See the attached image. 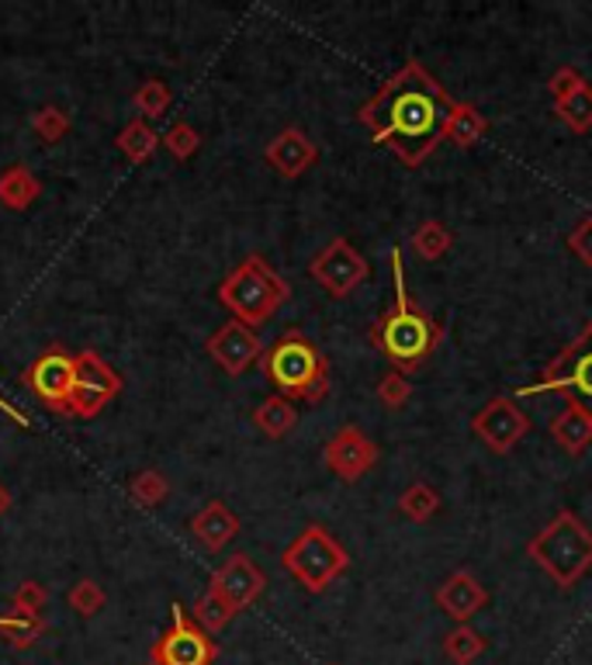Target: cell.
<instances>
[{"label":"cell","instance_id":"cell-1","mask_svg":"<svg viewBox=\"0 0 592 665\" xmlns=\"http://www.w3.org/2000/svg\"><path fill=\"white\" fill-rule=\"evenodd\" d=\"M451 108L454 97L444 91V84L420 60H409L371 101L360 105L357 118L371 133V142L399 157L402 167L416 170L444 142L441 133Z\"/></svg>","mask_w":592,"mask_h":665},{"label":"cell","instance_id":"cell-38","mask_svg":"<svg viewBox=\"0 0 592 665\" xmlns=\"http://www.w3.org/2000/svg\"><path fill=\"white\" fill-rule=\"evenodd\" d=\"M569 250L585 267H592V215L579 219V225L569 233Z\"/></svg>","mask_w":592,"mask_h":665},{"label":"cell","instance_id":"cell-10","mask_svg":"<svg viewBox=\"0 0 592 665\" xmlns=\"http://www.w3.org/2000/svg\"><path fill=\"white\" fill-rule=\"evenodd\" d=\"M368 274H371V267H368V261H364V253H360L350 240H343V236H337V240H329L316 257H313V264H308V277L316 281V285L326 292V295H332V298H347V295H353L360 285L368 281Z\"/></svg>","mask_w":592,"mask_h":665},{"label":"cell","instance_id":"cell-25","mask_svg":"<svg viewBox=\"0 0 592 665\" xmlns=\"http://www.w3.org/2000/svg\"><path fill=\"white\" fill-rule=\"evenodd\" d=\"M451 243H454V236H451V229L441 222V219H426L413 236H409V246L416 250V257L420 261H426V264H433V261H441L444 253L451 250Z\"/></svg>","mask_w":592,"mask_h":665},{"label":"cell","instance_id":"cell-14","mask_svg":"<svg viewBox=\"0 0 592 665\" xmlns=\"http://www.w3.org/2000/svg\"><path fill=\"white\" fill-rule=\"evenodd\" d=\"M378 457H381L378 444L360 426H353V423L332 433L329 444L323 447L326 468L337 475V478H343V482H360L378 465Z\"/></svg>","mask_w":592,"mask_h":665},{"label":"cell","instance_id":"cell-13","mask_svg":"<svg viewBox=\"0 0 592 665\" xmlns=\"http://www.w3.org/2000/svg\"><path fill=\"white\" fill-rule=\"evenodd\" d=\"M204 353H209L229 378H240L253 365H261L264 344H261V332H256L253 326H246L240 319H229L212 332L209 340H204Z\"/></svg>","mask_w":592,"mask_h":665},{"label":"cell","instance_id":"cell-30","mask_svg":"<svg viewBox=\"0 0 592 665\" xmlns=\"http://www.w3.org/2000/svg\"><path fill=\"white\" fill-rule=\"evenodd\" d=\"M554 112H558V118L569 125L572 133H589L592 129V84L585 81L575 94H569L564 101H558L554 105Z\"/></svg>","mask_w":592,"mask_h":665},{"label":"cell","instance_id":"cell-12","mask_svg":"<svg viewBox=\"0 0 592 665\" xmlns=\"http://www.w3.org/2000/svg\"><path fill=\"white\" fill-rule=\"evenodd\" d=\"M472 430L493 454H509L530 433V416L509 395H496L472 416Z\"/></svg>","mask_w":592,"mask_h":665},{"label":"cell","instance_id":"cell-17","mask_svg":"<svg viewBox=\"0 0 592 665\" xmlns=\"http://www.w3.org/2000/svg\"><path fill=\"white\" fill-rule=\"evenodd\" d=\"M436 606H441L454 624H472V618H478L488 606V590L472 569H457L436 585Z\"/></svg>","mask_w":592,"mask_h":665},{"label":"cell","instance_id":"cell-8","mask_svg":"<svg viewBox=\"0 0 592 665\" xmlns=\"http://www.w3.org/2000/svg\"><path fill=\"white\" fill-rule=\"evenodd\" d=\"M215 658H219L215 637L204 627H198L184 606L173 603L170 627L149 648V665H215Z\"/></svg>","mask_w":592,"mask_h":665},{"label":"cell","instance_id":"cell-5","mask_svg":"<svg viewBox=\"0 0 592 665\" xmlns=\"http://www.w3.org/2000/svg\"><path fill=\"white\" fill-rule=\"evenodd\" d=\"M288 298H292V285L264 257H256V253L240 261L219 285V302L233 313V319L253 329L271 323L288 305Z\"/></svg>","mask_w":592,"mask_h":665},{"label":"cell","instance_id":"cell-9","mask_svg":"<svg viewBox=\"0 0 592 665\" xmlns=\"http://www.w3.org/2000/svg\"><path fill=\"white\" fill-rule=\"evenodd\" d=\"M21 381L45 409H53L60 416H70L73 386H76V353H70L63 344H53L24 368Z\"/></svg>","mask_w":592,"mask_h":665},{"label":"cell","instance_id":"cell-6","mask_svg":"<svg viewBox=\"0 0 592 665\" xmlns=\"http://www.w3.org/2000/svg\"><path fill=\"white\" fill-rule=\"evenodd\" d=\"M281 566L295 582H302V590L326 593L350 569V555L326 527L308 524L281 555Z\"/></svg>","mask_w":592,"mask_h":665},{"label":"cell","instance_id":"cell-4","mask_svg":"<svg viewBox=\"0 0 592 665\" xmlns=\"http://www.w3.org/2000/svg\"><path fill=\"white\" fill-rule=\"evenodd\" d=\"M527 555L537 569H545L558 590H572L592 569V527L572 509H561L548 527H540L530 537Z\"/></svg>","mask_w":592,"mask_h":665},{"label":"cell","instance_id":"cell-7","mask_svg":"<svg viewBox=\"0 0 592 665\" xmlns=\"http://www.w3.org/2000/svg\"><path fill=\"white\" fill-rule=\"evenodd\" d=\"M517 395L524 399H537V395H564L579 405H585L592 413V319L582 326L579 337L554 353V361L545 368L533 386L517 389Z\"/></svg>","mask_w":592,"mask_h":665},{"label":"cell","instance_id":"cell-21","mask_svg":"<svg viewBox=\"0 0 592 665\" xmlns=\"http://www.w3.org/2000/svg\"><path fill=\"white\" fill-rule=\"evenodd\" d=\"M39 198H42V181L29 167L11 163L0 170V204L8 212H29Z\"/></svg>","mask_w":592,"mask_h":665},{"label":"cell","instance_id":"cell-23","mask_svg":"<svg viewBox=\"0 0 592 665\" xmlns=\"http://www.w3.org/2000/svg\"><path fill=\"white\" fill-rule=\"evenodd\" d=\"M253 426L261 430L264 437L281 441V437H288V433L298 426V409H295L292 399L274 392V395H267L261 405L253 409Z\"/></svg>","mask_w":592,"mask_h":665},{"label":"cell","instance_id":"cell-20","mask_svg":"<svg viewBox=\"0 0 592 665\" xmlns=\"http://www.w3.org/2000/svg\"><path fill=\"white\" fill-rule=\"evenodd\" d=\"M485 133H488V118L472 105V101H454L441 139L457 146V149H472L485 139Z\"/></svg>","mask_w":592,"mask_h":665},{"label":"cell","instance_id":"cell-37","mask_svg":"<svg viewBox=\"0 0 592 665\" xmlns=\"http://www.w3.org/2000/svg\"><path fill=\"white\" fill-rule=\"evenodd\" d=\"M585 84V76L575 70V66H561L554 76H551V84H548V91H551V97H554V105L558 101H564L569 94H575L579 87Z\"/></svg>","mask_w":592,"mask_h":665},{"label":"cell","instance_id":"cell-3","mask_svg":"<svg viewBox=\"0 0 592 665\" xmlns=\"http://www.w3.org/2000/svg\"><path fill=\"white\" fill-rule=\"evenodd\" d=\"M261 371L277 395L292 402L316 405L329 395V361L302 329H285L271 347H264Z\"/></svg>","mask_w":592,"mask_h":665},{"label":"cell","instance_id":"cell-24","mask_svg":"<svg viewBox=\"0 0 592 665\" xmlns=\"http://www.w3.org/2000/svg\"><path fill=\"white\" fill-rule=\"evenodd\" d=\"M42 634H45V618H29V613H18V610L0 613V637H4L11 648L29 652L35 648Z\"/></svg>","mask_w":592,"mask_h":665},{"label":"cell","instance_id":"cell-15","mask_svg":"<svg viewBox=\"0 0 592 665\" xmlns=\"http://www.w3.org/2000/svg\"><path fill=\"white\" fill-rule=\"evenodd\" d=\"M209 590H215L233 613H243L246 606H253L267 590V576L256 569V561L246 551L229 555L222 566L212 572Z\"/></svg>","mask_w":592,"mask_h":665},{"label":"cell","instance_id":"cell-26","mask_svg":"<svg viewBox=\"0 0 592 665\" xmlns=\"http://www.w3.org/2000/svg\"><path fill=\"white\" fill-rule=\"evenodd\" d=\"M436 509H441V493L433 489L426 482H413L409 489L399 496V514L413 524H426L430 517H436Z\"/></svg>","mask_w":592,"mask_h":665},{"label":"cell","instance_id":"cell-27","mask_svg":"<svg viewBox=\"0 0 592 665\" xmlns=\"http://www.w3.org/2000/svg\"><path fill=\"white\" fill-rule=\"evenodd\" d=\"M133 105L139 112V118L152 122V118H163L173 105V91L160 81V76H149V81H142L133 94Z\"/></svg>","mask_w":592,"mask_h":665},{"label":"cell","instance_id":"cell-33","mask_svg":"<svg viewBox=\"0 0 592 665\" xmlns=\"http://www.w3.org/2000/svg\"><path fill=\"white\" fill-rule=\"evenodd\" d=\"M70 129H73L70 115H66L63 108H56V105H45V108H39V112L32 115V133H35L45 146L63 142V139L70 136Z\"/></svg>","mask_w":592,"mask_h":665},{"label":"cell","instance_id":"cell-39","mask_svg":"<svg viewBox=\"0 0 592 665\" xmlns=\"http://www.w3.org/2000/svg\"><path fill=\"white\" fill-rule=\"evenodd\" d=\"M11 506H14V496H11V489H8V485L0 482V517H4Z\"/></svg>","mask_w":592,"mask_h":665},{"label":"cell","instance_id":"cell-18","mask_svg":"<svg viewBox=\"0 0 592 665\" xmlns=\"http://www.w3.org/2000/svg\"><path fill=\"white\" fill-rule=\"evenodd\" d=\"M240 527H243L240 517L222 499L204 503L198 514L191 517V534L201 541V548H209V551H222V548L233 545Z\"/></svg>","mask_w":592,"mask_h":665},{"label":"cell","instance_id":"cell-19","mask_svg":"<svg viewBox=\"0 0 592 665\" xmlns=\"http://www.w3.org/2000/svg\"><path fill=\"white\" fill-rule=\"evenodd\" d=\"M551 437L569 457L585 454L592 447V413L585 405L564 399V409L551 420Z\"/></svg>","mask_w":592,"mask_h":665},{"label":"cell","instance_id":"cell-31","mask_svg":"<svg viewBox=\"0 0 592 665\" xmlns=\"http://www.w3.org/2000/svg\"><path fill=\"white\" fill-rule=\"evenodd\" d=\"M128 496H133V503H139L146 509L149 506H160L170 496V482L157 468H142L133 482H128Z\"/></svg>","mask_w":592,"mask_h":665},{"label":"cell","instance_id":"cell-11","mask_svg":"<svg viewBox=\"0 0 592 665\" xmlns=\"http://www.w3.org/2000/svg\"><path fill=\"white\" fill-rule=\"evenodd\" d=\"M125 389L121 374L101 357L97 350H81L76 353V386H73V420H94L108 402H115Z\"/></svg>","mask_w":592,"mask_h":665},{"label":"cell","instance_id":"cell-36","mask_svg":"<svg viewBox=\"0 0 592 665\" xmlns=\"http://www.w3.org/2000/svg\"><path fill=\"white\" fill-rule=\"evenodd\" d=\"M378 399L384 409H402L409 399H413V386H409V378L402 371H384L378 381Z\"/></svg>","mask_w":592,"mask_h":665},{"label":"cell","instance_id":"cell-34","mask_svg":"<svg viewBox=\"0 0 592 665\" xmlns=\"http://www.w3.org/2000/svg\"><path fill=\"white\" fill-rule=\"evenodd\" d=\"M163 149L177 163H188L194 152L201 149V133L194 129L191 122H173L170 129L163 133Z\"/></svg>","mask_w":592,"mask_h":665},{"label":"cell","instance_id":"cell-28","mask_svg":"<svg viewBox=\"0 0 592 665\" xmlns=\"http://www.w3.org/2000/svg\"><path fill=\"white\" fill-rule=\"evenodd\" d=\"M482 652H485V637L472 624H457L444 637V655L454 665H472Z\"/></svg>","mask_w":592,"mask_h":665},{"label":"cell","instance_id":"cell-29","mask_svg":"<svg viewBox=\"0 0 592 665\" xmlns=\"http://www.w3.org/2000/svg\"><path fill=\"white\" fill-rule=\"evenodd\" d=\"M191 618H194L198 627H204L209 634H219V631L229 627V621H233L236 613L229 610V603H225L215 590H204V593L194 600V606H191Z\"/></svg>","mask_w":592,"mask_h":665},{"label":"cell","instance_id":"cell-22","mask_svg":"<svg viewBox=\"0 0 592 665\" xmlns=\"http://www.w3.org/2000/svg\"><path fill=\"white\" fill-rule=\"evenodd\" d=\"M115 146H118V152L128 163H146V160L157 157V149L163 146V136L152 129V122L136 115L133 122H125L118 129Z\"/></svg>","mask_w":592,"mask_h":665},{"label":"cell","instance_id":"cell-35","mask_svg":"<svg viewBox=\"0 0 592 665\" xmlns=\"http://www.w3.org/2000/svg\"><path fill=\"white\" fill-rule=\"evenodd\" d=\"M45 603H49V593H45V585L39 579H24L14 590V597H11V610L29 613V618H42Z\"/></svg>","mask_w":592,"mask_h":665},{"label":"cell","instance_id":"cell-16","mask_svg":"<svg viewBox=\"0 0 592 665\" xmlns=\"http://www.w3.org/2000/svg\"><path fill=\"white\" fill-rule=\"evenodd\" d=\"M264 160L274 173L288 177V181H298L302 173H308L319 160V146L316 139L302 133L298 125H288V129H281L267 146H264Z\"/></svg>","mask_w":592,"mask_h":665},{"label":"cell","instance_id":"cell-32","mask_svg":"<svg viewBox=\"0 0 592 665\" xmlns=\"http://www.w3.org/2000/svg\"><path fill=\"white\" fill-rule=\"evenodd\" d=\"M66 603H70V610L76 613V618H97L101 610H105V603H108V597H105V590L94 582V579H76L73 585H70V593H66Z\"/></svg>","mask_w":592,"mask_h":665},{"label":"cell","instance_id":"cell-2","mask_svg":"<svg viewBox=\"0 0 592 665\" xmlns=\"http://www.w3.org/2000/svg\"><path fill=\"white\" fill-rule=\"evenodd\" d=\"M392 288H395L392 309L368 329V337L384 357H389L392 371H402L409 378L436 353V347H441L447 337V329L441 319H433L426 309H420L416 298L409 295L405 261H402L399 246H392Z\"/></svg>","mask_w":592,"mask_h":665}]
</instances>
